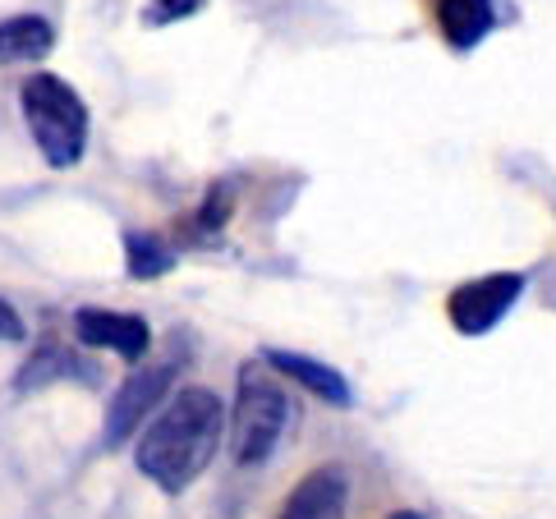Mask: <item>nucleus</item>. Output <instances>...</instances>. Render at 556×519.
I'll return each mask as SVG.
<instances>
[{"label":"nucleus","mask_w":556,"mask_h":519,"mask_svg":"<svg viewBox=\"0 0 556 519\" xmlns=\"http://www.w3.org/2000/svg\"><path fill=\"white\" fill-rule=\"evenodd\" d=\"M222 436H226L222 395L207 387H180L138 436L134 465L162 492L180 496L185 488H193V478H203L212 455L222 451Z\"/></svg>","instance_id":"f257e3e1"},{"label":"nucleus","mask_w":556,"mask_h":519,"mask_svg":"<svg viewBox=\"0 0 556 519\" xmlns=\"http://www.w3.org/2000/svg\"><path fill=\"white\" fill-rule=\"evenodd\" d=\"M24 119H28V134L37 152L47 156L55 170H70L84 162V148H88V106L65 78L55 74H33L24 92Z\"/></svg>","instance_id":"f03ea898"},{"label":"nucleus","mask_w":556,"mask_h":519,"mask_svg":"<svg viewBox=\"0 0 556 519\" xmlns=\"http://www.w3.org/2000/svg\"><path fill=\"white\" fill-rule=\"evenodd\" d=\"M230 455L235 465H263L281 442V432L290 423V401L276 372L267 364H244L235 377V409H230Z\"/></svg>","instance_id":"7ed1b4c3"},{"label":"nucleus","mask_w":556,"mask_h":519,"mask_svg":"<svg viewBox=\"0 0 556 519\" xmlns=\"http://www.w3.org/2000/svg\"><path fill=\"white\" fill-rule=\"evenodd\" d=\"M525 294V271H488L473 281L455 286L446 299V317L460 336H488L506 322V313L520 304Z\"/></svg>","instance_id":"20e7f679"},{"label":"nucleus","mask_w":556,"mask_h":519,"mask_svg":"<svg viewBox=\"0 0 556 519\" xmlns=\"http://www.w3.org/2000/svg\"><path fill=\"white\" fill-rule=\"evenodd\" d=\"M170 382H175V364H148V368L129 372L106 405V446H125L129 436L166 405Z\"/></svg>","instance_id":"39448f33"},{"label":"nucleus","mask_w":556,"mask_h":519,"mask_svg":"<svg viewBox=\"0 0 556 519\" xmlns=\"http://www.w3.org/2000/svg\"><path fill=\"white\" fill-rule=\"evenodd\" d=\"M74 336L88 350H111L138 364L152 350V327L138 313H115V308H78L74 313Z\"/></svg>","instance_id":"423d86ee"},{"label":"nucleus","mask_w":556,"mask_h":519,"mask_svg":"<svg viewBox=\"0 0 556 519\" xmlns=\"http://www.w3.org/2000/svg\"><path fill=\"white\" fill-rule=\"evenodd\" d=\"M350 506V478L341 465H323L304 473L300 483L290 488L286 506L276 510V519H345Z\"/></svg>","instance_id":"0eeeda50"},{"label":"nucleus","mask_w":556,"mask_h":519,"mask_svg":"<svg viewBox=\"0 0 556 519\" xmlns=\"http://www.w3.org/2000/svg\"><path fill=\"white\" fill-rule=\"evenodd\" d=\"M263 364L276 372V377H290V382H300L304 391H313L323 405L331 409H350L354 405V391L341 372L323 358H308V354H294V350H263Z\"/></svg>","instance_id":"6e6552de"},{"label":"nucleus","mask_w":556,"mask_h":519,"mask_svg":"<svg viewBox=\"0 0 556 519\" xmlns=\"http://www.w3.org/2000/svg\"><path fill=\"white\" fill-rule=\"evenodd\" d=\"M51 382H97V364L92 358H84L74 345H61V341H47L37 345L33 358L24 368H18L14 387L18 391H37V387H51Z\"/></svg>","instance_id":"1a4fd4ad"},{"label":"nucleus","mask_w":556,"mask_h":519,"mask_svg":"<svg viewBox=\"0 0 556 519\" xmlns=\"http://www.w3.org/2000/svg\"><path fill=\"white\" fill-rule=\"evenodd\" d=\"M437 24H442L446 47L465 55L496 28V10L492 0H437Z\"/></svg>","instance_id":"9d476101"},{"label":"nucleus","mask_w":556,"mask_h":519,"mask_svg":"<svg viewBox=\"0 0 556 519\" xmlns=\"http://www.w3.org/2000/svg\"><path fill=\"white\" fill-rule=\"evenodd\" d=\"M51 47H55V24L42 14H14L0 24V65L42 60Z\"/></svg>","instance_id":"9b49d317"},{"label":"nucleus","mask_w":556,"mask_h":519,"mask_svg":"<svg viewBox=\"0 0 556 519\" xmlns=\"http://www.w3.org/2000/svg\"><path fill=\"white\" fill-rule=\"evenodd\" d=\"M125 267L134 281H156V276H166L175 267V253L152 230H125Z\"/></svg>","instance_id":"f8f14e48"},{"label":"nucleus","mask_w":556,"mask_h":519,"mask_svg":"<svg viewBox=\"0 0 556 519\" xmlns=\"http://www.w3.org/2000/svg\"><path fill=\"white\" fill-rule=\"evenodd\" d=\"M207 0H148L143 5V24L148 28H162V24H180V18H193Z\"/></svg>","instance_id":"ddd939ff"},{"label":"nucleus","mask_w":556,"mask_h":519,"mask_svg":"<svg viewBox=\"0 0 556 519\" xmlns=\"http://www.w3.org/2000/svg\"><path fill=\"white\" fill-rule=\"evenodd\" d=\"M226 216H230V185H216V189L207 193V203L198 207V230L216 235V230L226 226Z\"/></svg>","instance_id":"4468645a"},{"label":"nucleus","mask_w":556,"mask_h":519,"mask_svg":"<svg viewBox=\"0 0 556 519\" xmlns=\"http://www.w3.org/2000/svg\"><path fill=\"white\" fill-rule=\"evenodd\" d=\"M24 336H28V327H24V317H18V308L0 299V345H18Z\"/></svg>","instance_id":"2eb2a0df"},{"label":"nucleus","mask_w":556,"mask_h":519,"mask_svg":"<svg viewBox=\"0 0 556 519\" xmlns=\"http://www.w3.org/2000/svg\"><path fill=\"white\" fill-rule=\"evenodd\" d=\"M387 519H424L419 510H395V515H387Z\"/></svg>","instance_id":"dca6fc26"}]
</instances>
